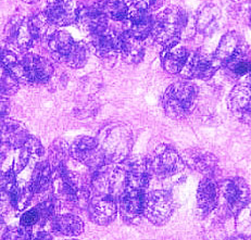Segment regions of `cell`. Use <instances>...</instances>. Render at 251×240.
<instances>
[{"instance_id":"obj_33","label":"cell","mask_w":251,"mask_h":240,"mask_svg":"<svg viewBox=\"0 0 251 240\" xmlns=\"http://www.w3.org/2000/svg\"><path fill=\"white\" fill-rule=\"evenodd\" d=\"M20 86V82L16 78V76L2 70L1 74V95L3 96H11L18 92Z\"/></svg>"},{"instance_id":"obj_31","label":"cell","mask_w":251,"mask_h":240,"mask_svg":"<svg viewBox=\"0 0 251 240\" xmlns=\"http://www.w3.org/2000/svg\"><path fill=\"white\" fill-rule=\"evenodd\" d=\"M68 146L64 142L58 141L52 144L51 148H50V159L49 163L51 166V168L54 171H57L60 168L64 167V161L68 156Z\"/></svg>"},{"instance_id":"obj_8","label":"cell","mask_w":251,"mask_h":240,"mask_svg":"<svg viewBox=\"0 0 251 240\" xmlns=\"http://www.w3.org/2000/svg\"><path fill=\"white\" fill-rule=\"evenodd\" d=\"M220 191L226 201L228 211L235 216L249 202V187L242 178L226 179L221 184Z\"/></svg>"},{"instance_id":"obj_43","label":"cell","mask_w":251,"mask_h":240,"mask_svg":"<svg viewBox=\"0 0 251 240\" xmlns=\"http://www.w3.org/2000/svg\"><path fill=\"white\" fill-rule=\"evenodd\" d=\"M250 25H251V14H250Z\"/></svg>"},{"instance_id":"obj_24","label":"cell","mask_w":251,"mask_h":240,"mask_svg":"<svg viewBox=\"0 0 251 240\" xmlns=\"http://www.w3.org/2000/svg\"><path fill=\"white\" fill-rule=\"evenodd\" d=\"M221 11L213 4H208L200 10L196 18V28L199 33L205 36L213 34L219 27Z\"/></svg>"},{"instance_id":"obj_36","label":"cell","mask_w":251,"mask_h":240,"mask_svg":"<svg viewBox=\"0 0 251 240\" xmlns=\"http://www.w3.org/2000/svg\"><path fill=\"white\" fill-rule=\"evenodd\" d=\"M130 2L136 10L151 12L161 8L164 0H130Z\"/></svg>"},{"instance_id":"obj_5","label":"cell","mask_w":251,"mask_h":240,"mask_svg":"<svg viewBox=\"0 0 251 240\" xmlns=\"http://www.w3.org/2000/svg\"><path fill=\"white\" fill-rule=\"evenodd\" d=\"M98 142L103 150L107 163H118L124 160L129 151L130 134L124 127L114 126L105 129Z\"/></svg>"},{"instance_id":"obj_19","label":"cell","mask_w":251,"mask_h":240,"mask_svg":"<svg viewBox=\"0 0 251 240\" xmlns=\"http://www.w3.org/2000/svg\"><path fill=\"white\" fill-rule=\"evenodd\" d=\"M185 164L201 174H212L218 167V159L214 154L200 149H188L183 153Z\"/></svg>"},{"instance_id":"obj_21","label":"cell","mask_w":251,"mask_h":240,"mask_svg":"<svg viewBox=\"0 0 251 240\" xmlns=\"http://www.w3.org/2000/svg\"><path fill=\"white\" fill-rule=\"evenodd\" d=\"M153 19L149 12L135 10L127 17L126 32L140 41L146 39L152 32Z\"/></svg>"},{"instance_id":"obj_42","label":"cell","mask_w":251,"mask_h":240,"mask_svg":"<svg viewBox=\"0 0 251 240\" xmlns=\"http://www.w3.org/2000/svg\"><path fill=\"white\" fill-rule=\"evenodd\" d=\"M23 1L26 3H36L38 1H41V0H23Z\"/></svg>"},{"instance_id":"obj_30","label":"cell","mask_w":251,"mask_h":240,"mask_svg":"<svg viewBox=\"0 0 251 240\" xmlns=\"http://www.w3.org/2000/svg\"><path fill=\"white\" fill-rule=\"evenodd\" d=\"M28 22L29 26H31V31L35 39V43L42 42L44 39H46V37H50L49 31L51 25L53 24L49 21L46 13L43 12L35 14V16L28 19Z\"/></svg>"},{"instance_id":"obj_20","label":"cell","mask_w":251,"mask_h":240,"mask_svg":"<svg viewBox=\"0 0 251 240\" xmlns=\"http://www.w3.org/2000/svg\"><path fill=\"white\" fill-rule=\"evenodd\" d=\"M1 144L11 148L22 147L29 135L22 123L14 120H1Z\"/></svg>"},{"instance_id":"obj_10","label":"cell","mask_w":251,"mask_h":240,"mask_svg":"<svg viewBox=\"0 0 251 240\" xmlns=\"http://www.w3.org/2000/svg\"><path fill=\"white\" fill-rule=\"evenodd\" d=\"M88 214L90 219L98 225H108L117 216V200L104 194L94 193L88 204Z\"/></svg>"},{"instance_id":"obj_39","label":"cell","mask_w":251,"mask_h":240,"mask_svg":"<svg viewBox=\"0 0 251 240\" xmlns=\"http://www.w3.org/2000/svg\"><path fill=\"white\" fill-rule=\"evenodd\" d=\"M24 146L26 147V149L28 150V152L31 153L32 157L39 158V157L43 156V153H44L43 146H42V144L39 143L37 138L29 137L27 139V142L24 144Z\"/></svg>"},{"instance_id":"obj_27","label":"cell","mask_w":251,"mask_h":240,"mask_svg":"<svg viewBox=\"0 0 251 240\" xmlns=\"http://www.w3.org/2000/svg\"><path fill=\"white\" fill-rule=\"evenodd\" d=\"M73 38L70 36L69 33L63 31L53 32L48 38L49 49L51 50L53 56L56 57L59 61H61L65 54L68 53L69 50L73 46Z\"/></svg>"},{"instance_id":"obj_34","label":"cell","mask_w":251,"mask_h":240,"mask_svg":"<svg viewBox=\"0 0 251 240\" xmlns=\"http://www.w3.org/2000/svg\"><path fill=\"white\" fill-rule=\"evenodd\" d=\"M3 240H32L31 229L22 225L18 227H11L4 233Z\"/></svg>"},{"instance_id":"obj_7","label":"cell","mask_w":251,"mask_h":240,"mask_svg":"<svg viewBox=\"0 0 251 240\" xmlns=\"http://www.w3.org/2000/svg\"><path fill=\"white\" fill-rule=\"evenodd\" d=\"M70 153L76 161L93 168H99L107 163L98 139L93 137H77L70 147Z\"/></svg>"},{"instance_id":"obj_12","label":"cell","mask_w":251,"mask_h":240,"mask_svg":"<svg viewBox=\"0 0 251 240\" xmlns=\"http://www.w3.org/2000/svg\"><path fill=\"white\" fill-rule=\"evenodd\" d=\"M221 63L215 56L197 52L188 58V61L185 66L183 73L188 77L209 79L218 71Z\"/></svg>"},{"instance_id":"obj_13","label":"cell","mask_w":251,"mask_h":240,"mask_svg":"<svg viewBox=\"0 0 251 240\" xmlns=\"http://www.w3.org/2000/svg\"><path fill=\"white\" fill-rule=\"evenodd\" d=\"M76 24L82 31L96 35L107 31L108 18L104 16L97 4L83 6L78 7Z\"/></svg>"},{"instance_id":"obj_16","label":"cell","mask_w":251,"mask_h":240,"mask_svg":"<svg viewBox=\"0 0 251 240\" xmlns=\"http://www.w3.org/2000/svg\"><path fill=\"white\" fill-rule=\"evenodd\" d=\"M220 188L212 177H204L199 184L197 192V207L201 216H205L217 208Z\"/></svg>"},{"instance_id":"obj_29","label":"cell","mask_w":251,"mask_h":240,"mask_svg":"<svg viewBox=\"0 0 251 240\" xmlns=\"http://www.w3.org/2000/svg\"><path fill=\"white\" fill-rule=\"evenodd\" d=\"M97 6L105 17L114 21H123L128 17V8L124 0H99Z\"/></svg>"},{"instance_id":"obj_14","label":"cell","mask_w":251,"mask_h":240,"mask_svg":"<svg viewBox=\"0 0 251 240\" xmlns=\"http://www.w3.org/2000/svg\"><path fill=\"white\" fill-rule=\"evenodd\" d=\"M228 108L243 122L251 125V86L240 84L235 86L228 96Z\"/></svg>"},{"instance_id":"obj_38","label":"cell","mask_w":251,"mask_h":240,"mask_svg":"<svg viewBox=\"0 0 251 240\" xmlns=\"http://www.w3.org/2000/svg\"><path fill=\"white\" fill-rule=\"evenodd\" d=\"M39 222H41V216H39V212L36 208L25 212L20 219V224L28 228L33 227L34 225H37Z\"/></svg>"},{"instance_id":"obj_9","label":"cell","mask_w":251,"mask_h":240,"mask_svg":"<svg viewBox=\"0 0 251 240\" xmlns=\"http://www.w3.org/2000/svg\"><path fill=\"white\" fill-rule=\"evenodd\" d=\"M146 189L134 186H126L125 192L120 199V210L123 219L133 223L144 214Z\"/></svg>"},{"instance_id":"obj_18","label":"cell","mask_w":251,"mask_h":240,"mask_svg":"<svg viewBox=\"0 0 251 240\" xmlns=\"http://www.w3.org/2000/svg\"><path fill=\"white\" fill-rule=\"evenodd\" d=\"M93 47L97 56L107 61L117 58L120 53V47H121V35H118L114 32L104 31L94 35L93 37Z\"/></svg>"},{"instance_id":"obj_3","label":"cell","mask_w":251,"mask_h":240,"mask_svg":"<svg viewBox=\"0 0 251 240\" xmlns=\"http://www.w3.org/2000/svg\"><path fill=\"white\" fill-rule=\"evenodd\" d=\"M52 74L53 66L49 60L38 54H27L20 61V67L13 76L20 83L44 84L51 78Z\"/></svg>"},{"instance_id":"obj_26","label":"cell","mask_w":251,"mask_h":240,"mask_svg":"<svg viewBox=\"0 0 251 240\" xmlns=\"http://www.w3.org/2000/svg\"><path fill=\"white\" fill-rule=\"evenodd\" d=\"M51 175L52 168L49 161L39 162L34 168L31 185H29L33 193H42L46 192L50 182H51Z\"/></svg>"},{"instance_id":"obj_1","label":"cell","mask_w":251,"mask_h":240,"mask_svg":"<svg viewBox=\"0 0 251 240\" xmlns=\"http://www.w3.org/2000/svg\"><path fill=\"white\" fill-rule=\"evenodd\" d=\"M187 23V17L179 7H170L153 19L152 36L154 41L167 49L176 46Z\"/></svg>"},{"instance_id":"obj_15","label":"cell","mask_w":251,"mask_h":240,"mask_svg":"<svg viewBox=\"0 0 251 240\" xmlns=\"http://www.w3.org/2000/svg\"><path fill=\"white\" fill-rule=\"evenodd\" d=\"M245 54V43L243 37L238 33L229 32L225 34L221 39L214 56L219 61L226 66L233 60L244 57Z\"/></svg>"},{"instance_id":"obj_17","label":"cell","mask_w":251,"mask_h":240,"mask_svg":"<svg viewBox=\"0 0 251 240\" xmlns=\"http://www.w3.org/2000/svg\"><path fill=\"white\" fill-rule=\"evenodd\" d=\"M7 38L20 49L27 50L33 46L35 39L29 26L28 19L16 17L7 26Z\"/></svg>"},{"instance_id":"obj_22","label":"cell","mask_w":251,"mask_h":240,"mask_svg":"<svg viewBox=\"0 0 251 240\" xmlns=\"http://www.w3.org/2000/svg\"><path fill=\"white\" fill-rule=\"evenodd\" d=\"M188 51L183 46H173L163 50L161 54L162 67L171 74L180 73L188 61Z\"/></svg>"},{"instance_id":"obj_23","label":"cell","mask_w":251,"mask_h":240,"mask_svg":"<svg viewBox=\"0 0 251 240\" xmlns=\"http://www.w3.org/2000/svg\"><path fill=\"white\" fill-rule=\"evenodd\" d=\"M124 62L128 64H137L143 61L145 56V46L143 41L132 36V35L125 32L121 34V47H120Z\"/></svg>"},{"instance_id":"obj_37","label":"cell","mask_w":251,"mask_h":240,"mask_svg":"<svg viewBox=\"0 0 251 240\" xmlns=\"http://www.w3.org/2000/svg\"><path fill=\"white\" fill-rule=\"evenodd\" d=\"M36 209L39 212V216H41V222L39 223H45L50 218H54V211H56V208H54V202L52 200L44 201L43 203L39 204L38 207H36Z\"/></svg>"},{"instance_id":"obj_32","label":"cell","mask_w":251,"mask_h":240,"mask_svg":"<svg viewBox=\"0 0 251 240\" xmlns=\"http://www.w3.org/2000/svg\"><path fill=\"white\" fill-rule=\"evenodd\" d=\"M237 216L238 231L245 236H251V201L236 214Z\"/></svg>"},{"instance_id":"obj_2","label":"cell","mask_w":251,"mask_h":240,"mask_svg":"<svg viewBox=\"0 0 251 240\" xmlns=\"http://www.w3.org/2000/svg\"><path fill=\"white\" fill-rule=\"evenodd\" d=\"M196 98L197 88L193 83L186 81L173 83L163 95V109L171 119L182 120L193 111Z\"/></svg>"},{"instance_id":"obj_40","label":"cell","mask_w":251,"mask_h":240,"mask_svg":"<svg viewBox=\"0 0 251 240\" xmlns=\"http://www.w3.org/2000/svg\"><path fill=\"white\" fill-rule=\"evenodd\" d=\"M9 111V103L6 98L1 97V120H4L7 117Z\"/></svg>"},{"instance_id":"obj_11","label":"cell","mask_w":251,"mask_h":240,"mask_svg":"<svg viewBox=\"0 0 251 240\" xmlns=\"http://www.w3.org/2000/svg\"><path fill=\"white\" fill-rule=\"evenodd\" d=\"M78 6L75 0H48L45 13L56 26L76 23Z\"/></svg>"},{"instance_id":"obj_28","label":"cell","mask_w":251,"mask_h":240,"mask_svg":"<svg viewBox=\"0 0 251 240\" xmlns=\"http://www.w3.org/2000/svg\"><path fill=\"white\" fill-rule=\"evenodd\" d=\"M88 57L89 49L87 45L83 42H74L73 46L63 57L61 62H64L72 69H79L87 63Z\"/></svg>"},{"instance_id":"obj_25","label":"cell","mask_w":251,"mask_h":240,"mask_svg":"<svg viewBox=\"0 0 251 240\" xmlns=\"http://www.w3.org/2000/svg\"><path fill=\"white\" fill-rule=\"evenodd\" d=\"M52 231L64 236H77L84 232V223L73 214H64L52 219Z\"/></svg>"},{"instance_id":"obj_35","label":"cell","mask_w":251,"mask_h":240,"mask_svg":"<svg viewBox=\"0 0 251 240\" xmlns=\"http://www.w3.org/2000/svg\"><path fill=\"white\" fill-rule=\"evenodd\" d=\"M19 60L16 54L10 50L3 49L1 50V68L4 71L12 73L16 71V69L19 67Z\"/></svg>"},{"instance_id":"obj_4","label":"cell","mask_w":251,"mask_h":240,"mask_svg":"<svg viewBox=\"0 0 251 240\" xmlns=\"http://www.w3.org/2000/svg\"><path fill=\"white\" fill-rule=\"evenodd\" d=\"M183 158L175 150L161 144L154 150L148 160L149 172L158 178H168L177 174L184 168Z\"/></svg>"},{"instance_id":"obj_6","label":"cell","mask_w":251,"mask_h":240,"mask_svg":"<svg viewBox=\"0 0 251 240\" xmlns=\"http://www.w3.org/2000/svg\"><path fill=\"white\" fill-rule=\"evenodd\" d=\"M174 210L173 197L169 192L153 191L146 194L144 214L154 225L167 223Z\"/></svg>"},{"instance_id":"obj_41","label":"cell","mask_w":251,"mask_h":240,"mask_svg":"<svg viewBox=\"0 0 251 240\" xmlns=\"http://www.w3.org/2000/svg\"><path fill=\"white\" fill-rule=\"evenodd\" d=\"M34 240H53V239H52V237L50 236V235L47 234V233H39V234L37 235V237L35 238Z\"/></svg>"}]
</instances>
